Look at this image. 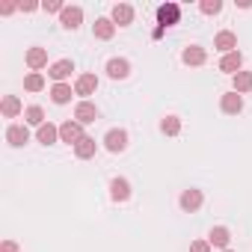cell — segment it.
Returning a JSON list of instances; mask_svg holds the SVG:
<instances>
[{"instance_id":"20","label":"cell","mask_w":252,"mask_h":252,"mask_svg":"<svg viewBox=\"0 0 252 252\" xmlns=\"http://www.w3.org/2000/svg\"><path fill=\"white\" fill-rule=\"evenodd\" d=\"M36 140H39L42 146H54V143L60 140V128H57V125H51V122H45L42 128L36 131Z\"/></svg>"},{"instance_id":"14","label":"cell","mask_w":252,"mask_h":252,"mask_svg":"<svg viewBox=\"0 0 252 252\" xmlns=\"http://www.w3.org/2000/svg\"><path fill=\"white\" fill-rule=\"evenodd\" d=\"M92 33H95V39L110 42V39L116 36V24H113V18H98V21L92 24Z\"/></svg>"},{"instance_id":"31","label":"cell","mask_w":252,"mask_h":252,"mask_svg":"<svg viewBox=\"0 0 252 252\" xmlns=\"http://www.w3.org/2000/svg\"><path fill=\"white\" fill-rule=\"evenodd\" d=\"M0 252H18V243L15 240H3L0 243Z\"/></svg>"},{"instance_id":"29","label":"cell","mask_w":252,"mask_h":252,"mask_svg":"<svg viewBox=\"0 0 252 252\" xmlns=\"http://www.w3.org/2000/svg\"><path fill=\"white\" fill-rule=\"evenodd\" d=\"M42 9L51 15V12H60L63 15V9H65V3H63V0H48V3H42Z\"/></svg>"},{"instance_id":"17","label":"cell","mask_w":252,"mask_h":252,"mask_svg":"<svg viewBox=\"0 0 252 252\" xmlns=\"http://www.w3.org/2000/svg\"><path fill=\"white\" fill-rule=\"evenodd\" d=\"M208 243L217 246V249H228V243H231V231H228L225 225H214L211 234H208Z\"/></svg>"},{"instance_id":"21","label":"cell","mask_w":252,"mask_h":252,"mask_svg":"<svg viewBox=\"0 0 252 252\" xmlns=\"http://www.w3.org/2000/svg\"><path fill=\"white\" fill-rule=\"evenodd\" d=\"M71 95H74V89H71L68 83H54V86H51V101H54V104H68Z\"/></svg>"},{"instance_id":"30","label":"cell","mask_w":252,"mask_h":252,"mask_svg":"<svg viewBox=\"0 0 252 252\" xmlns=\"http://www.w3.org/2000/svg\"><path fill=\"white\" fill-rule=\"evenodd\" d=\"M190 252H211V243L208 240H193L190 243Z\"/></svg>"},{"instance_id":"9","label":"cell","mask_w":252,"mask_h":252,"mask_svg":"<svg viewBox=\"0 0 252 252\" xmlns=\"http://www.w3.org/2000/svg\"><path fill=\"white\" fill-rule=\"evenodd\" d=\"M214 48H217V51H222V57H225V54L237 51V36H234L231 30H220V33L214 36Z\"/></svg>"},{"instance_id":"25","label":"cell","mask_w":252,"mask_h":252,"mask_svg":"<svg viewBox=\"0 0 252 252\" xmlns=\"http://www.w3.org/2000/svg\"><path fill=\"white\" fill-rule=\"evenodd\" d=\"M160 131H163L166 137H178V134H181V119H178V116L160 119Z\"/></svg>"},{"instance_id":"1","label":"cell","mask_w":252,"mask_h":252,"mask_svg":"<svg viewBox=\"0 0 252 252\" xmlns=\"http://www.w3.org/2000/svg\"><path fill=\"white\" fill-rule=\"evenodd\" d=\"M83 137H86V134H83V125H80L77 119H68V122H63V125H60V140H63V143L77 146Z\"/></svg>"},{"instance_id":"22","label":"cell","mask_w":252,"mask_h":252,"mask_svg":"<svg viewBox=\"0 0 252 252\" xmlns=\"http://www.w3.org/2000/svg\"><path fill=\"white\" fill-rule=\"evenodd\" d=\"M95 152H98V143H95L92 137H83V140H80V143L74 146V155H77L80 160H89V158H92Z\"/></svg>"},{"instance_id":"13","label":"cell","mask_w":252,"mask_h":252,"mask_svg":"<svg viewBox=\"0 0 252 252\" xmlns=\"http://www.w3.org/2000/svg\"><path fill=\"white\" fill-rule=\"evenodd\" d=\"M110 18H113L116 27H128V24L134 21V6H128V3H116Z\"/></svg>"},{"instance_id":"15","label":"cell","mask_w":252,"mask_h":252,"mask_svg":"<svg viewBox=\"0 0 252 252\" xmlns=\"http://www.w3.org/2000/svg\"><path fill=\"white\" fill-rule=\"evenodd\" d=\"M71 71H74V63H71V60H57V63L48 68V74H51L57 83H65V77H71Z\"/></svg>"},{"instance_id":"23","label":"cell","mask_w":252,"mask_h":252,"mask_svg":"<svg viewBox=\"0 0 252 252\" xmlns=\"http://www.w3.org/2000/svg\"><path fill=\"white\" fill-rule=\"evenodd\" d=\"M21 110H24V107H21L18 95H6V98H3V104H0V113H3L6 119H15Z\"/></svg>"},{"instance_id":"8","label":"cell","mask_w":252,"mask_h":252,"mask_svg":"<svg viewBox=\"0 0 252 252\" xmlns=\"http://www.w3.org/2000/svg\"><path fill=\"white\" fill-rule=\"evenodd\" d=\"M60 24H63L65 30H77V27L83 24V9H80V6H65L63 15H60Z\"/></svg>"},{"instance_id":"24","label":"cell","mask_w":252,"mask_h":252,"mask_svg":"<svg viewBox=\"0 0 252 252\" xmlns=\"http://www.w3.org/2000/svg\"><path fill=\"white\" fill-rule=\"evenodd\" d=\"M231 83H234V92H237V95L252 92V71H237V74L231 77Z\"/></svg>"},{"instance_id":"33","label":"cell","mask_w":252,"mask_h":252,"mask_svg":"<svg viewBox=\"0 0 252 252\" xmlns=\"http://www.w3.org/2000/svg\"><path fill=\"white\" fill-rule=\"evenodd\" d=\"M18 9H21V12H36V9H39V3H21Z\"/></svg>"},{"instance_id":"27","label":"cell","mask_w":252,"mask_h":252,"mask_svg":"<svg viewBox=\"0 0 252 252\" xmlns=\"http://www.w3.org/2000/svg\"><path fill=\"white\" fill-rule=\"evenodd\" d=\"M24 89H27V92H42V89H45V77H42V71H30V74L24 77Z\"/></svg>"},{"instance_id":"4","label":"cell","mask_w":252,"mask_h":252,"mask_svg":"<svg viewBox=\"0 0 252 252\" xmlns=\"http://www.w3.org/2000/svg\"><path fill=\"white\" fill-rule=\"evenodd\" d=\"M178 18H181L178 3H163V6H158V24H160L163 30L172 27V24H178Z\"/></svg>"},{"instance_id":"10","label":"cell","mask_w":252,"mask_h":252,"mask_svg":"<svg viewBox=\"0 0 252 252\" xmlns=\"http://www.w3.org/2000/svg\"><path fill=\"white\" fill-rule=\"evenodd\" d=\"M95 89H98V77L89 71L74 80V95H83V101H86V95H95Z\"/></svg>"},{"instance_id":"12","label":"cell","mask_w":252,"mask_h":252,"mask_svg":"<svg viewBox=\"0 0 252 252\" xmlns=\"http://www.w3.org/2000/svg\"><path fill=\"white\" fill-rule=\"evenodd\" d=\"M220 107H222V113H228V116H237V113L243 110V95H237V92L231 89V92H225V95L220 98Z\"/></svg>"},{"instance_id":"5","label":"cell","mask_w":252,"mask_h":252,"mask_svg":"<svg viewBox=\"0 0 252 252\" xmlns=\"http://www.w3.org/2000/svg\"><path fill=\"white\" fill-rule=\"evenodd\" d=\"M202 202H205V196H202V190H196V187L184 190V193H181V199H178V205H181V208H184L187 214L199 211V208H202Z\"/></svg>"},{"instance_id":"34","label":"cell","mask_w":252,"mask_h":252,"mask_svg":"<svg viewBox=\"0 0 252 252\" xmlns=\"http://www.w3.org/2000/svg\"><path fill=\"white\" fill-rule=\"evenodd\" d=\"M222 252H231V249H222Z\"/></svg>"},{"instance_id":"16","label":"cell","mask_w":252,"mask_h":252,"mask_svg":"<svg viewBox=\"0 0 252 252\" xmlns=\"http://www.w3.org/2000/svg\"><path fill=\"white\" fill-rule=\"evenodd\" d=\"M74 119H77L80 125H89V122L98 119V107H95L92 101H80V104L74 107Z\"/></svg>"},{"instance_id":"2","label":"cell","mask_w":252,"mask_h":252,"mask_svg":"<svg viewBox=\"0 0 252 252\" xmlns=\"http://www.w3.org/2000/svg\"><path fill=\"white\" fill-rule=\"evenodd\" d=\"M104 149H107L110 155H122L125 149H128V131H122V128L107 131V137H104Z\"/></svg>"},{"instance_id":"11","label":"cell","mask_w":252,"mask_h":252,"mask_svg":"<svg viewBox=\"0 0 252 252\" xmlns=\"http://www.w3.org/2000/svg\"><path fill=\"white\" fill-rule=\"evenodd\" d=\"M205 60H208V54H205V48H199V45H187V48L181 51V63H184V65H205Z\"/></svg>"},{"instance_id":"3","label":"cell","mask_w":252,"mask_h":252,"mask_svg":"<svg viewBox=\"0 0 252 252\" xmlns=\"http://www.w3.org/2000/svg\"><path fill=\"white\" fill-rule=\"evenodd\" d=\"M6 143H9L12 149L27 146V143H30V131H27V125H9V128H6Z\"/></svg>"},{"instance_id":"7","label":"cell","mask_w":252,"mask_h":252,"mask_svg":"<svg viewBox=\"0 0 252 252\" xmlns=\"http://www.w3.org/2000/svg\"><path fill=\"white\" fill-rule=\"evenodd\" d=\"M107 74L113 77V80H125L131 74V63L125 60V57H113L110 63H107Z\"/></svg>"},{"instance_id":"26","label":"cell","mask_w":252,"mask_h":252,"mask_svg":"<svg viewBox=\"0 0 252 252\" xmlns=\"http://www.w3.org/2000/svg\"><path fill=\"white\" fill-rule=\"evenodd\" d=\"M24 122H27V125H36V128H42V125H45V110L36 107V104L27 107V110H24Z\"/></svg>"},{"instance_id":"18","label":"cell","mask_w":252,"mask_h":252,"mask_svg":"<svg viewBox=\"0 0 252 252\" xmlns=\"http://www.w3.org/2000/svg\"><path fill=\"white\" fill-rule=\"evenodd\" d=\"M240 65H243V57H240V51H231V54H225L222 60H220V71H225V74H237L240 71Z\"/></svg>"},{"instance_id":"28","label":"cell","mask_w":252,"mask_h":252,"mask_svg":"<svg viewBox=\"0 0 252 252\" xmlns=\"http://www.w3.org/2000/svg\"><path fill=\"white\" fill-rule=\"evenodd\" d=\"M199 9H202L205 15H220L222 3H220V0H202V3H199Z\"/></svg>"},{"instance_id":"19","label":"cell","mask_w":252,"mask_h":252,"mask_svg":"<svg viewBox=\"0 0 252 252\" xmlns=\"http://www.w3.org/2000/svg\"><path fill=\"white\" fill-rule=\"evenodd\" d=\"M27 65H30L33 71H42V68L48 65V51H45V48H39V45H36V48H30V51H27Z\"/></svg>"},{"instance_id":"32","label":"cell","mask_w":252,"mask_h":252,"mask_svg":"<svg viewBox=\"0 0 252 252\" xmlns=\"http://www.w3.org/2000/svg\"><path fill=\"white\" fill-rule=\"evenodd\" d=\"M15 9H18V6H15V3H6V6H0V15H12V12H15Z\"/></svg>"},{"instance_id":"6","label":"cell","mask_w":252,"mask_h":252,"mask_svg":"<svg viewBox=\"0 0 252 252\" xmlns=\"http://www.w3.org/2000/svg\"><path fill=\"white\" fill-rule=\"evenodd\" d=\"M110 199L113 202H128L131 199V181L128 178H113L110 181Z\"/></svg>"}]
</instances>
